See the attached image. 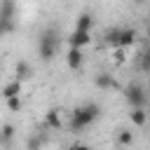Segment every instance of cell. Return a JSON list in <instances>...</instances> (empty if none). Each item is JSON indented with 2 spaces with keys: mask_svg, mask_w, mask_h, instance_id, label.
Segmentation results:
<instances>
[{
  "mask_svg": "<svg viewBox=\"0 0 150 150\" xmlns=\"http://www.w3.org/2000/svg\"><path fill=\"white\" fill-rule=\"evenodd\" d=\"M136 42V30L134 28H122V38H120V47H129Z\"/></svg>",
  "mask_w": 150,
  "mask_h": 150,
  "instance_id": "cell-13",
  "label": "cell"
},
{
  "mask_svg": "<svg viewBox=\"0 0 150 150\" xmlns=\"http://www.w3.org/2000/svg\"><path fill=\"white\" fill-rule=\"evenodd\" d=\"M101 115V108L96 103H84V105H77L73 112H70V129L73 131H82L87 129L91 122H96Z\"/></svg>",
  "mask_w": 150,
  "mask_h": 150,
  "instance_id": "cell-1",
  "label": "cell"
},
{
  "mask_svg": "<svg viewBox=\"0 0 150 150\" xmlns=\"http://www.w3.org/2000/svg\"><path fill=\"white\" fill-rule=\"evenodd\" d=\"M134 2H136V5H141V2H143V0H134Z\"/></svg>",
  "mask_w": 150,
  "mask_h": 150,
  "instance_id": "cell-22",
  "label": "cell"
},
{
  "mask_svg": "<svg viewBox=\"0 0 150 150\" xmlns=\"http://www.w3.org/2000/svg\"><path fill=\"white\" fill-rule=\"evenodd\" d=\"M14 73H16V80H30L33 77V68H30V63L28 61H19L16 63V68H14Z\"/></svg>",
  "mask_w": 150,
  "mask_h": 150,
  "instance_id": "cell-8",
  "label": "cell"
},
{
  "mask_svg": "<svg viewBox=\"0 0 150 150\" xmlns=\"http://www.w3.org/2000/svg\"><path fill=\"white\" fill-rule=\"evenodd\" d=\"M89 42H91V30H77L75 28L70 33V38H68V45L70 47H77V49L84 47V45H89Z\"/></svg>",
  "mask_w": 150,
  "mask_h": 150,
  "instance_id": "cell-5",
  "label": "cell"
},
{
  "mask_svg": "<svg viewBox=\"0 0 150 150\" xmlns=\"http://www.w3.org/2000/svg\"><path fill=\"white\" fill-rule=\"evenodd\" d=\"M117 143L120 145H131L134 143V134H131V129H117Z\"/></svg>",
  "mask_w": 150,
  "mask_h": 150,
  "instance_id": "cell-14",
  "label": "cell"
},
{
  "mask_svg": "<svg viewBox=\"0 0 150 150\" xmlns=\"http://www.w3.org/2000/svg\"><path fill=\"white\" fill-rule=\"evenodd\" d=\"M12 138H14V127H12V124H5V127H2V143L9 145Z\"/></svg>",
  "mask_w": 150,
  "mask_h": 150,
  "instance_id": "cell-17",
  "label": "cell"
},
{
  "mask_svg": "<svg viewBox=\"0 0 150 150\" xmlns=\"http://www.w3.org/2000/svg\"><path fill=\"white\" fill-rule=\"evenodd\" d=\"M21 94V80H14V82H9V84H5V89H2V98L7 101V98H14V96H19Z\"/></svg>",
  "mask_w": 150,
  "mask_h": 150,
  "instance_id": "cell-11",
  "label": "cell"
},
{
  "mask_svg": "<svg viewBox=\"0 0 150 150\" xmlns=\"http://www.w3.org/2000/svg\"><path fill=\"white\" fill-rule=\"evenodd\" d=\"M66 63H68L70 70H80V68H82V52H80L77 47H70V52H68V56H66Z\"/></svg>",
  "mask_w": 150,
  "mask_h": 150,
  "instance_id": "cell-7",
  "label": "cell"
},
{
  "mask_svg": "<svg viewBox=\"0 0 150 150\" xmlns=\"http://www.w3.org/2000/svg\"><path fill=\"white\" fill-rule=\"evenodd\" d=\"M148 117H150V105H148Z\"/></svg>",
  "mask_w": 150,
  "mask_h": 150,
  "instance_id": "cell-23",
  "label": "cell"
},
{
  "mask_svg": "<svg viewBox=\"0 0 150 150\" xmlns=\"http://www.w3.org/2000/svg\"><path fill=\"white\" fill-rule=\"evenodd\" d=\"M148 19H150V14H148Z\"/></svg>",
  "mask_w": 150,
  "mask_h": 150,
  "instance_id": "cell-24",
  "label": "cell"
},
{
  "mask_svg": "<svg viewBox=\"0 0 150 150\" xmlns=\"http://www.w3.org/2000/svg\"><path fill=\"white\" fill-rule=\"evenodd\" d=\"M94 84H96L98 89H117V82H115V77H112L110 73H98V75L94 77Z\"/></svg>",
  "mask_w": 150,
  "mask_h": 150,
  "instance_id": "cell-6",
  "label": "cell"
},
{
  "mask_svg": "<svg viewBox=\"0 0 150 150\" xmlns=\"http://www.w3.org/2000/svg\"><path fill=\"white\" fill-rule=\"evenodd\" d=\"M56 47H59L56 30H54V28H47V30L40 35V40H38V56H40L45 63H49V61L54 59V54H56Z\"/></svg>",
  "mask_w": 150,
  "mask_h": 150,
  "instance_id": "cell-2",
  "label": "cell"
},
{
  "mask_svg": "<svg viewBox=\"0 0 150 150\" xmlns=\"http://www.w3.org/2000/svg\"><path fill=\"white\" fill-rule=\"evenodd\" d=\"M68 150H89V148H87L84 143H73V145H70Z\"/></svg>",
  "mask_w": 150,
  "mask_h": 150,
  "instance_id": "cell-20",
  "label": "cell"
},
{
  "mask_svg": "<svg viewBox=\"0 0 150 150\" xmlns=\"http://www.w3.org/2000/svg\"><path fill=\"white\" fill-rule=\"evenodd\" d=\"M7 108H9L12 112H19V110H21V98H19V96H14V98H7Z\"/></svg>",
  "mask_w": 150,
  "mask_h": 150,
  "instance_id": "cell-18",
  "label": "cell"
},
{
  "mask_svg": "<svg viewBox=\"0 0 150 150\" xmlns=\"http://www.w3.org/2000/svg\"><path fill=\"white\" fill-rule=\"evenodd\" d=\"M141 68L148 73L150 70V52H143V56H141Z\"/></svg>",
  "mask_w": 150,
  "mask_h": 150,
  "instance_id": "cell-19",
  "label": "cell"
},
{
  "mask_svg": "<svg viewBox=\"0 0 150 150\" xmlns=\"http://www.w3.org/2000/svg\"><path fill=\"white\" fill-rule=\"evenodd\" d=\"M124 98H127L129 108H145L148 105V94H145V89L138 82H131L124 89Z\"/></svg>",
  "mask_w": 150,
  "mask_h": 150,
  "instance_id": "cell-3",
  "label": "cell"
},
{
  "mask_svg": "<svg viewBox=\"0 0 150 150\" xmlns=\"http://www.w3.org/2000/svg\"><path fill=\"white\" fill-rule=\"evenodd\" d=\"M47 127H52V129H59L61 127V117H59L56 110H47Z\"/></svg>",
  "mask_w": 150,
  "mask_h": 150,
  "instance_id": "cell-15",
  "label": "cell"
},
{
  "mask_svg": "<svg viewBox=\"0 0 150 150\" xmlns=\"http://www.w3.org/2000/svg\"><path fill=\"white\" fill-rule=\"evenodd\" d=\"M42 143H45V138H42V136H38V134H33V136L28 138L26 148H28V150H40V148H42Z\"/></svg>",
  "mask_w": 150,
  "mask_h": 150,
  "instance_id": "cell-16",
  "label": "cell"
},
{
  "mask_svg": "<svg viewBox=\"0 0 150 150\" xmlns=\"http://www.w3.org/2000/svg\"><path fill=\"white\" fill-rule=\"evenodd\" d=\"M91 26H94V16H91V14L84 12V14L77 16V23H75L77 30H91Z\"/></svg>",
  "mask_w": 150,
  "mask_h": 150,
  "instance_id": "cell-12",
  "label": "cell"
},
{
  "mask_svg": "<svg viewBox=\"0 0 150 150\" xmlns=\"http://www.w3.org/2000/svg\"><path fill=\"white\" fill-rule=\"evenodd\" d=\"M0 30L7 35L14 30V0H2V12H0Z\"/></svg>",
  "mask_w": 150,
  "mask_h": 150,
  "instance_id": "cell-4",
  "label": "cell"
},
{
  "mask_svg": "<svg viewBox=\"0 0 150 150\" xmlns=\"http://www.w3.org/2000/svg\"><path fill=\"white\" fill-rule=\"evenodd\" d=\"M129 120H131V124H136V127H143V124L148 122V110H145V108H131V112H129Z\"/></svg>",
  "mask_w": 150,
  "mask_h": 150,
  "instance_id": "cell-9",
  "label": "cell"
},
{
  "mask_svg": "<svg viewBox=\"0 0 150 150\" xmlns=\"http://www.w3.org/2000/svg\"><path fill=\"white\" fill-rule=\"evenodd\" d=\"M145 33H148V38H150V21H148V28H145Z\"/></svg>",
  "mask_w": 150,
  "mask_h": 150,
  "instance_id": "cell-21",
  "label": "cell"
},
{
  "mask_svg": "<svg viewBox=\"0 0 150 150\" xmlns=\"http://www.w3.org/2000/svg\"><path fill=\"white\" fill-rule=\"evenodd\" d=\"M120 38H122V28H110V30H105V35H103V40H105V45H110V47H120Z\"/></svg>",
  "mask_w": 150,
  "mask_h": 150,
  "instance_id": "cell-10",
  "label": "cell"
}]
</instances>
